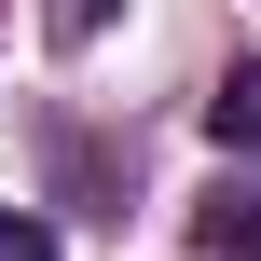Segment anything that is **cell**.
<instances>
[{"label":"cell","instance_id":"cell-5","mask_svg":"<svg viewBox=\"0 0 261 261\" xmlns=\"http://www.w3.org/2000/svg\"><path fill=\"white\" fill-rule=\"evenodd\" d=\"M248 261H261V248H248Z\"/></svg>","mask_w":261,"mask_h":261},{"label":"cell","instance_id":"cell-2","mask_svg":"<svg viewBox=\"0 0 261 261\" xmlns=\"http://www.w3.org/2000/svg\"><path fill=\"white\" fill-rule=\"evenodd\" d=\"M193 248H220V261H248V248H261V193H220V206L193 220Z\"/></svg>","mask_w":261,"mask_h":261},{"label":"cell","instance_id":"cell-1","mask_svg":"<svg viewBox=\"0 0 261 261\" xmlns=\"http://www.w3.org/2000/svg\"><path fill=\"white\" fill-rule=\"evenodd\" d=\"M206 138H220V151H261V55H248V69H220V96H206Z\"/></svg>","mask_w":261,"mask_h":261},{"label":"cell","instance_id":"cell-3","mask_svg":"<svg viewBox=\"0 0 261 261\" xmlns=\"http://www.w3.org/2000/svg\"><path fill=\"white\" fill-rule=\"evenodd\" d=\"M0 261H55V234H41L28 206H0Z\"/></svg>","mask_w":261,"mask_h":261},{"label":"cell","instance_id":"cell-4","mask_svg":"<svg viewBox=\"0 0 261 261\" xmlns=\"http://www.w3.org/2000/svg\"><path fill=\"white\" fill-rule=\"evenodd\" d=\"M96 14H110V0H55V28H96Z\"/></svg>","mask_w":261,"mask_h":261}]
</instances>
